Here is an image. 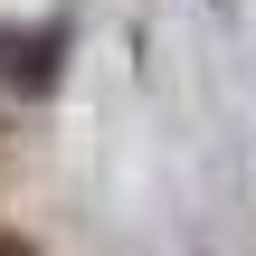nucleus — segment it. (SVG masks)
Masks as SVG:
<instances>
[{
	"label": "nucleus",
	"instance_id": "1",
	"mask_svg": "<svg viewBox=\"0 0 256 256\" xmlns=\"http://www.w3.org/2000/svg\"><path fill=\"white\" fill-rule=\"evenodd\" d=\"M0 256H38V247H28V238H10V228H0Z\"/></svg>",
	"mask_w": 256,
	"mask_h": 256
}]
</instances>
